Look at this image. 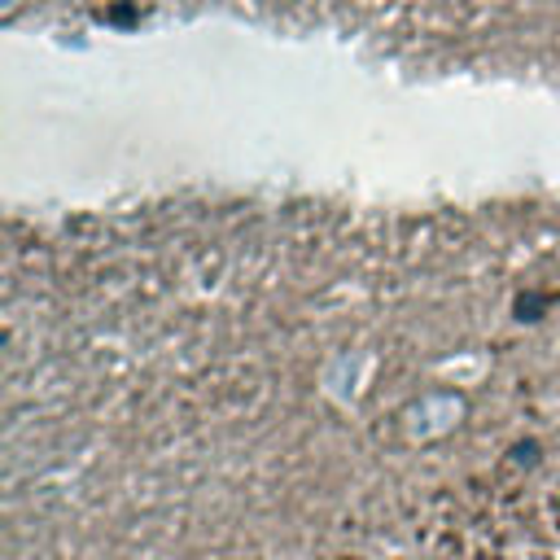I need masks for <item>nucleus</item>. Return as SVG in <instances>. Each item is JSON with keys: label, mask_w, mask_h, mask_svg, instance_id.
I'll list each match as a JSON object with an SVG mask.
<instances>
[{"label": "nucleus", "mask_w": 560, "mask_h": 560, "mask_svg": "<svg viewBox=\"0 0 560 560\" xmlns=\"http://www.w3.org/2000/svg\"><path fill=\"white\" fill-rule=\"evenodd\" d=\"M459 398H451V394H429V398H420L416 407H407V438H416V442H424V438H438V433H446V429H455V420H459Z\"/></svg>", "instance_id": "1"}]
</instances>
